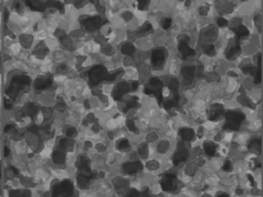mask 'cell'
Listing matches in <instances>:
<instances>
[{"mask_svg":"<svg viewBox=\"0 0 263 197\" xmlns=\"http://www.w3.org/2000/svg\"><path fill=\"white\" fill-rule=\"evenodd\" d=\"M51 159L56 164H64L66 161V153L57 149L52 152Z\"/></svg>","mask_w":263,"mask_h":197,"instance_id":"30","label":"cell"},{"mask_svg":"<svg viewBox=\"0 0 263 197\" xmlns=\"http://www.w3.org/2000/svg\"><path fill=\"white\" fill-rule=\"evenodd\" d=\"M41 114H42V117H43V119L44 120H47V119H49L50 117H51V115H52V111H51V109H49V108H41Z\"/></svg>","mask_w":263,"mask_h":197,"instance_id":"42","label":"cell"},{"mask_svg":"<svg viewBox=\"0 0 263 197\" xmlns=\"http://www.w3.org/2000/svg\"><path fill=\"white\" fill-rule=\"evenodd\" d=\"M129 67H137L134 57H123L122 58V68H129Z\"/></svg>","mask_w":263,"mask_h":197,"instance_id":"34","label":"cell"},{"mask_svg":"<svg viewBox=\"0 0 263 197\" xmlns=\"http://www.w3.org/2000/svg\"><path fill=\"white\" fill-rule=\"evenodd\" d=\"M202 148L204 155L208 158H213L218 156V148L219 144L215 143L212 140H204L202 143Z\"/></svg>","mask_w":263,"mask_h":197,"instance_id":"16","label":"cell"},{"mask_svg":"<svg viewBox=\"0 0 263 197\" xmlns=\"http://www.w3.org/2000/svg\"><path fill=\"white\" fill-rule=\"evenodd\" d=\"M60 41H61L62 45H63L66 49H68V50H73V49H74V41H73V39H72L70 36L66 35V36L63 37Z\"/></svg>","mask_w":263,"mask_h":197,"instance_id":"32","label":"cell"},{"mask_svg":"<svg viewBox=\"0 0 263 197\" xmlns=\"http://www.w3.org/2000/svg\"><path fill=\"white\" fill-rule=\"evenodd\" d=\"M247 150L250 154L256 157H262V138L259 135L251 137L247 144Z\"/></svg>","mask_w":263,"mask_h":197,"instance_id":"13","label":"cell"},{"mask_svg":"<svg viewBox=\"0 0 263 197\" xmlns=\"http://www.w3.org/2000/svg\"><path fill=\"white\" fill-rule=\"evenodd\" d=\"M66 35V32L64 31V30H62V29H57L56 31H55V36L59 39V40H61L63 37H65Z\"/></svg>","mask_w":263,"mask_h":197,"instance_id":"46","label":"cell"},{"mask_svg":"<svg viewBox=\"0 0 263 197\" xmlns=\"http://www.w3.org/2000/svg\"><path fill=\"white\" fill-rule=\"evenodd\" d=\"M56 107H57V109H58L60 112H64V111L66 110V108H67V105H66V102H65L63 99L59 98L58 101H57Z\"/></svg>","mask_w":263,"mask_h":197,"instance_id":"40","label":"cell"},{"mask_svg":"<svg viewBox=\"0 0 263 197\" xmlns=\"http://www.w3.org/2000/svg\"><path fill=\"white\" fill-rule=\"evenodd\" d=\"M122 197H143V194L141 192H139L136 189L133 188H129Z\"/></svg>","mask_w":263,"mask_h":197,"instance_id":"37","label":"cell"},{"mask_svg":"<svg viewBox=\"0 0 263 197\" xmlns=\"http://www.w3.org/2000/svg\"><path fill=\"white\" fill-rule=\"evenodd\" d=\"M136 10L139 12H143V13H149L150 2H146V0H140V2H137Z\"/></svg>","mask_w":263,"mask_h":197,"instance_id":"35","label":"cell"},{"mask_svg":"<svg viewBox=\"0 0 263 197\" xmlns=\"http://www.w3.org/2000/svg\"><path fill=\"white\" fill-rule=\"evenodd\" d=\"M117 50L122 57H133L136 53L137 48L134 43L124 41L117 47Z\"/></svg>","mask_w":263,"mask_h":197,"instance_id":"20","label":"cell"},{"mask_svg":"<svg viewBox=\"0 0 263 197\" xmlns=\"http://www.w3.org/2000/svg\"><path fill=\"white\" fill-rule=\"evenodd\" d=\"M89 4H90V3H88V2H77V3H74L73 6H74L77 10H81V9L85 8L86 6H88Z\"/></svg>","mask_w":263,"mask_h":197,"instance_id":"47","label":"cell"},{"mask_svg":"<svg viewBox=\"0 0 263 197\" xmlns=\"http://www.w3.org/2000/svg\"><path fill=\"white\" fill-rule=\"evenodd\" d=\"M243 93H245L248 96V98L250 99L251 103L254 106L259 105L263 101V89L261 86L254 85L249 90H247L246 92H243Z\"/></svg>","mask_w":263,"mask_h":197,"instance_id":"15","label":"cell"},{"mask_svg":"<svg viewBox=\"0 0 263 197\" xmlns=\"http://www.w3.org/2000/svg\"><path fill=\"white\" fill-rule=\"evenodd\" d=\"M262 158H263V138H262Z\"/></svg>","mask_w":263,"mask_h":197,"instance_id":"53","label":"cell"},{"mask_svg":"<svg viewBox=\"0 0 263 197\" xmlns=\"http://www.w3.org/2000/svg\"><path fill=\"white\" fill-rule=\"evenodd\" d=\"M122 80L127 82H140V74L137 67H129L123 69Z\"/></svg>","mask_w":263,"mask_h":197,"instance_id":"18","label":"cell"},{"mask_svg":"<svg viewBox=\"0 0 263 197\" xmlns=\"http://www.w3.org/2000/svg\"><path fill=\"white\" fill-rule=\"evenodd\" d=\"M63 133H64V137H67L69 139H74L78 135V130H77V128L75 126L67 124V125L64 126Z\"/></svg>","mask_w":263,"mask_h":197,"instance_id":"28","label":"cell"},{"mask_svg":"<svg viewBox=\"0 0 263 197\" xmlns=\"http://www.w3.org/2000/svg\"><path fill=\"white\" fill-rule=\"evenodd\" d=\"M16 130V124L14 123H8L5 127V133H12V131Z\"/></svg>","mask_w":263,"mask_h":197,"instance_id":"45","label":"cell"},{"mask_svg":"<svg viewBox=\"0 0 263 197\" xmlns=\"http://www.w3.org/2000/svg\"><path fill=\"white\" fill-rule=\"evenodd\" d=\"M243 25V19L239 16H234L232 17L229 21H228V25L227 28L231 31H233L235 33V31Z\"/></svg>","mask_w":263,"mask_h":197,"instance_id":"29","label":"cell"},{"mask_svg":"<svg viewBox=\"0 0 263 197\" xmlns=\"http://www.w3.org/2000/svg\"><path fill=\"white\" fill-rule=\"evenodd\" d=\"M219 37V28L215 23H211L202 28L199 33V43L214 44Z\"/></svg>","mask_w":263,"mask_h":197,"instance_id":"7","label":"cell"},{"mask_svg":"<svg viewBox=\"0 0 263 197\" xmlns=\"http://www.w3.org/2000/svg\"><path fill=\"white\" fill-rule=\"evenodd\" d=\"M48 52H49V49L44 42H40L33 50V54L37 59H44L48 54Z\"/></svg>","mask_w":263,"mask_h":197,"instance_id":"25","label":"cell"},{"mask_svg":"<svg viewBox=\"0 0 263 197\" xmlns=\"http://www.w3.org/2000/svg\"><path fill=\"white\" fill-rule=\"evenodd\" d=\"M22 193L23 191L19 189H12L9 192V197H22Z\"/></svg>","mask_w":263,"mask_h":197,"instance_id":"43","label":"cell"},{"mask_svg":"<svg viewBox=\"0 0 263 197\" xmlns=\"http://www.w3.org/2000/svg\"><path fill=\"white\" fill-rule=\"evenodd\" d=\"M214 9L218 17H222L227 21L236 16L235 8L233 7L231 0H219V2H215Z\"/></svg>","mask_w":263,"mask_h":197,"instance_id":"9","label":"cell"},{"mask_svg":"<svg viewBox=\"0 0 263 197\" xmlns=\"http://www.w3.org/2000/svg\"><path fill=\"white\" fill-rule=\"evenodd\" d=\"M169 61V51L167 47L154 46L149 51V66L153 70H165Z\"/></svg>","mask_w":263,"mask_h":197,"instance_id":"2","label":"cell"},{"mask_svg":"<svg viewBox=\"0 0 263 197\" xmlns=\"http://www.w3.org/2000/svg\"><path fill=\"white\" fill-rule=\"evenodd\" d=\"M52 82H54V78L49 74L38 76L33 82V88L36 91H46L52 86Z\"/></svg>","mask_w":263,"mask_h":197,"instance_id":"17","label":"cell"},{"mask_svg":"<svg viewBox=\"0 0 263 197\" xmlns=\"http://www.w3.org/2000/svg\"><path fill=\"white\" fill-rule=\"evenodd\" d=\"M31 85H32V79L30 76L26 74L16 75L12 79L7 90V97L11 99L13 102H15L18 100V98L22 93H24L26 90L30 88Z\"/></svg>","mask_w":263,"mask_h":197,"instance_id":"1","label":"cell"},{"mask_svg":"<svg viewBox=\"0 0 263 197\" xmlns=\"http://www.w3.org/2000/svg\"><path fill=\"white\" fill-rule=\"evenodd\" d=\"M90 127H91V129H92V131H93L94 134H99V133H101L102 129H103V127H102L101 123L99 122V120L94 122Z\"/></svg>","mask_w":263,"mask_h":197,"instance_id":"39","label":"cell"},{"mask_svg":"<svg viewBox=\"0 0 263 197\" xmlns=\"http://www.w3.org/2000/svg\"><path fill=\"white\" fill-rule=\"evenodd\" d=\"M11 155V149L8 147V146H6L5 147V156L6 157H9Z\"/></svg>","mask_w":263,"mask_h":197,"instance_id":"51","label":"cell"},{"mask_svg":"<svg viewBox=\"0 0 263 197\" xmlns=\"http://www.w3.org/2000/svg\"><path fill=\"white\" fill-rule=\"evenodd\" d=\"M135 150L139 156V159L144 162L145 160L151 158V157H155V149H154V145H149L146 142H144L143 140H141L135 147Z\"/></svg>","mask_w":263,"mask_h":197,"instance_id":"11","label":"cell"},{"mask_svg":"<svg viewBox=\"0 0 263 197\" xmlns=\"http://www.w3.org/2000/svg\"><path fill=\"white\" fill-rule=\"evenodd\" d=\"M80 23L84 27V31L88 33H97L104 25L105 20L99 15H84L80 18Z\"/></svg>","mask_w":263,"mask_h":197,"instance_id":"5","label":"cell"},{"mask_svg":"<svg viewBox=\"0 0 263 197\" xmlns=\"http://www.w3.org/2000/svg\"><path fill=\"white\" fill-rule=\"evenodd\" d=\"M136 125L137 127L139 128V130L141 131L142 134L146 133V131H148L149 129H151V119L144 116V115H140L136 120Z\"/></svg>","mask_w":263,"mask_h":197,"instance_id":"23","label":"cell"},{"mask_svg":"<svg viewBox=\"0 0 263 197\" xmlns=\"http://www.w3.org/2000/svg\"><path fill=\"white\" fill-rule=\"evenodd\" d=\"M84 148H85L86 150H90V149L94 148V144H93V142H92L91 140H86V141H85V143H84Z\"/></svg>","mask_w":263,"mask_h":197,"instance_id":"48","label":"cell"},{"mask_svg":"<svg viewBox=\"0 0 263 197\" xmlns=\"http://www.w3.org/2000/svg\"><path fill=\"white\" fill-rule=\"evenodd\" d=\"M182 63L183 61L179 57L169 58V61L167 64V75L170 77L179 78L181 75Z\"/></svg>","mask_w":263,"mask_h":197,"instance_id":"12","label":"cell"},{"mask_svg":"<svg viewBox=\"0 0 263 197\" xmlns=\"http://www.w3.org/2000/svg\"><path fill=\"white\" fill-rule=\"evenodd\" d=\"M143 173H144L143 162L141 160H138V161L123 160L121 163H119V174L125 177L133 178Z\"/></svg>","mask_w":263,"mask_h":197,"instance_id":"6","label":"cell"},{"mask_svg":"<svg viewBox=\"0 0 263 197\" xmlns=\"http://www.w3.org/2000/svg\"><path fill=\"white\" fill-rule=\"evenodd\" d=\"M75 166L78 170L81 168H85V167H90L92 166V161H91V158L89 157L88 154L84 153V154H80L77 156V159L75 161Z\"/></svg>","mask_w":263,"mask_h":197,"instance_id":"24","label":"cell"},{"mask_svg":"<svg viewBox=\"0 0 263 197\" xmlns=\"http://www.w3.org/2000/svg\"><path fill=\"white\" fill-rule=\"evenodd\" d=\"M111 187L118 197H122L130 188V179L123 175H116L111 179Z\"/></svg>","mask_w":263,"mask_h":197,"instance_id":"10","label":"cell"},{"mask_svg":"<svg viewBox=\"0 0 263 197\" xmlns=\"http://www.w3.org/2000/svg\"><path fill=\"white\" fill-rule=\"evenodd\" d=\"M54 57H55L57 60H60V59H63V58L65 57V54H64V52H62V51H56L55 54H54Z\"/></svg>","mask_w":263,"mask_h":197,"instance_id":"49","label":"cell"},{"mask_svg":"<svg viewBox=\"0 0 263 197\" xmlns=\"http://www.w3.org/2000/svg\"><path fill=\"white\" fill-rule=\"evenodd\" d=\"M117 52H118L117 47L112 43L105 42L100 45V53L102 54V57H104L106 59H111Z\"/></svg>","mask_w":263,"mask_h":197,"instance_id":"22","label":"cell"},{"mask_svg":"<svg viewBox=\"0 0 263 197\" xmlns=\"http://www.w3.org/2000/svg\"><path fill=\"white\" fill-rule=\"evenodd\" d=\"M57 145H58V149L63 151V152H71L74 150V139H69L67 137H62V138H59L58 142H57Z\"/></svg>","mask_w":263,"mask_h":197,"instance_id":"19","label":"cell"},{"mask_svg":"<svg viewBox=\"0 0 263 197\" xmlns=\"http://www.w3.org/2000/svg\"><path fill=\"white\" fill-rule=\"evenodd\" d=\"M92 182H93V180H91L90 178L84 177V176L78 175V174L76 176V184H77L78 188L82 189V190L90 189V187L92 185Z\"/></svg>","mask_w":263,"mask_h":197,"instance_id":"27","label":"cell"},{"mask_svg":"<svg viewBox=\"0 0 263 197\" xmlns=\"http://www.w3.org/2000/svg\"><path fill=\"white\" fill-rule=\"evenodd\" d=\"M19 41L24 48H30L33 43V36L29 34H22L19 37Z\"/></svg>","mask_w":263,"mask_h":197,"instance_id":"31","label":"cell"},{"mask_svg":"<svg viewBox=\"0 0 263 197\" xmlns=\"http://www.w3.org/2000/svg\"><path fill=\"white\" fill-rule=\"evenodd\" d=\"M42 197H50V194H44Z\"/></svg>","mask_w":263,"mask_h":197,"instance_id":"52","label":"cell"},{"mask_svg":"<svg viewBox=\"0 0 263 197\" xmlns=\"http://www.w3.org/2000/svg\"><path fill=\"white\" fill-rule=\"evenodd\" d=\"M56 70H57V73L63 75V74H66V72L68 71V67H67V65H66V64H59L57 66V69Z\"/></svg>","mask_w":263,"mask_h":197,"instance_id":"41","label":"cell"},{"mask_svg":"<svg viewBox=\"0 0 263 197\" xmlns=\"http://www.w3.org/2000/svg\"><path fill=\"white\" fill-rule=\"evenodd\" d=\"M177 141H173V140H169V139H165V138H161L159 140V142L154 145V149H155V157L157 158H167V157H171L173 154V151L175 149V145H176Z\"/></svg>","mask_w":263,"mask_h":197,"instance_id":"8","label":"cell"},{"mask_svg":"<svg viewBox=\"0 0 263 197\" xmlns=\"http://www.w3.org/2000/svg\"><path fill=\"white\" fill-rule=\"evenodd\" d=\"M85 31L84 30H81V29H76V30H74V31H72L71 33H70V37L72 38V39H81V38H83L84 36H85Z\"/></svg>","mask_w":263,"mask_h":197,"instance_id":"38","label":"cell"},{"mask_svg":"<svg viewBox=\"0 0 263 197\" xmlns=\"http://www.w3.org/2000/svg\"><path fill=\"white\" fill-rule=\"evenodd\" d=\"M160 96H161V100L162 101H166V100H169V99L173 98L174 92L171 89H169L167 86H164L162 88V90H161Z\"/></svg>","mask_w":263,"mask_h":197,"instance_id":"33","label":"cell"},{"mask_svg":"<svg viewBox=\"0 0 263 197\" xmlns=\"http://www.w3.org/2000/svg\"><path fill=\"white\" fill-rule=\"evenodd\" d=\"M108 70L103 64H96L88 72V81L91 88L95 89L103 83L108 75Z\"/></svg>","mask_w":263,"mask_h":197,"instance_id":"4","label":"cell"},{"mask_svg":"<svg viewBox=\"0 0 263 197\" xmlns=\"http://www.w3.org/2000/svg\"><path fill=\"white\" fill-rule=\"evenodd\" d=\"M177 137L178 140L191 144L193 143L196 138H195V131H194V127L191 126H184L181 128L177 129Z\"/></svg>","mask_w":263,"mask_h":197,"instance_id":"14","label":"cell"},{"mask_svg":"<svg viewBox=\"0 0 263 197\" xmlns=\"http://www.w3.org/2000/svg\"><path fill=\"white\" fill-rule=\"evenodd\" d=\"M13 107H14V102L11 99H9L8 97H6L5 98V108L7 110H11V109H13Z\"/></svg>","mask_w":263,"mask_h":197,"instance_id":"44","label":"cell"},{"mask_svg":"<svg viewBox=\"0 0 263 197\" xmlns=\"http://www.w3.org/2000/svg\"><path fill=\"white\" fill-rule=\"evenodd\" d=\"M74 184L70 180H54L50 185V197H73Z\"/></svg>","mask_w":263,"mask_h":197,"instance_id":"3","label":"cell"},{"mask_svg":"<svg viewBox=\"0 0 263 197\" xmlns=\"http://www.w3.org/2000/svg\"><path fill=\"white\" fill-rule=\"evenodd\" d=\"M125 25H127L128 23H130L132 21H133L135 19V15H134V11L132 10H128V9H125V10H122L118 16H117Z\"/></svg>","mask_w":263,"mask_h":197,"instance_id":"26","label":"cell"},{"mask_svg":"<svg viewBox=\"0 0 263 197\" xmlns=\"http://www.w3.org/2000/svg\"><path fill=\"white\" fill-rule=\"evenodd\" d=\"M161 138L162 137H161L160 131L155 128H151L142 135V140L149 145H155Z\"/></svg>","mask_w":263,"mask_h":197,"instance_id":"21","label":"cell"},{"mask_svg":"<svg viewBox=\"0 0 263 197\" xmlns=\"http://www.w3.org/2000/svg\"><path fill=\"white\" fill-rule=\"evenodd\" d=\"M22 197H32V194H31V191L29 189H25L22 193Z\"/></svg>","mask_w":263,"mask_h":197,"instance_id":"50","label":"cell"},{"mask_svg":"<svg viewBox=\"0 0 263 197\" xmlns=\"http://www.w3.org/2000/svg\"><path fill=\"white\" fill-rule=\"evenodd\" d=\"M94 149L99 153V154H103L106 153L108 150V145L104 142H98L94 145Z\"/></svg>","mask_w":263,"mask_h":197,"instance_id":"36","label":"cell"}]
</instances>
